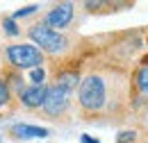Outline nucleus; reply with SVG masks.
I'll list each match as a JSON object with an SVG mask.
<instances>
[{
    "label": "nucleus",
    "mask_w": 148,
    "mask_h": 143,
    "mask_svg": "<svg viewBox=\"0 0 148 143\" xmlns=\"http://www.w3.org/2000/svg\"><path fill=\"white\" fill-rule=\"evenodd\" d=\"M107 102V84L100 75H87L82 77L80 82V89H77V105L84 109V111H100Z\"/></svg>",
    "instance_id": "1"
},
{
    "label": "nucleus",
    "mask_w": 148,
    "mask_h": 143,
    "mask_svg": "<svg viewBox=\"0 0 148 143\" xmlns=\"http://www.w3.org/2000/svg\"><path fill=\"white\" fill-rule=\"evenodd\" d=\"M2 27H5V32H7L9 36H18V34H21L18 23H16L12 16H9V18H2Z\"/></svg>",
    "instance_id": "11"
},
{
    "label": "nucleus",
    "mask_w": 148,
    "mask_h": 143,
    "mask_svg": "<svg viewBox=\"0 0 148 143\" xmlns=\"http://www.w3.org/2000/svg\"><path fill=\"white\" fill-rule=\"evenodd\" d=\"M80 75L75 71H59L55 75V86H59V89H64L66 93H73L75 86H80Z\"/></svg>",
    "instance_id": "8"
},
{
    "label": "nucleus",
    "mask_w": 148,
    "mask_h": 143,
    "mask_svg": "<svg viewBox=\"0 0 148 143\" xmlns=\"http://www.w3.org/2000/svg\"><path fill=\"white\" fill-rule=\"evenodd\" d=\"M141 64H144V66H148V57H144V59H141Z\"/></svg>",
    "instance_id": "15"
},
{
    "label": "nucleus",
    "mask_w": 148,
    "mask_h": 143,
    "mask_svg": "<svg viewBox=\"0 0 148 143\" xmlns=\"http://www.w3.org/2000/svg\"><path fill=\"white\" fill-rule=\"evenodd\" d=\"M34 12H39V5H27V7L16 9V12L12 14V18H14V20H18V18H25V16H30V14H34Z\"/></svg>",
    "instance_id": "12"
},
{
    "label": "nucleus",
    "mask_w": 148,
    "mask_h": 143,
    "mask_svg": "<svg viewBox=\"0 0 148 143\" xmlns=\"http://www.w3.org/2000/svg\"><path fill=\"white\" fill-rule=\"evenodd\" d=\"M5 57L9 61L12 68L16 71H23V68H41L46 54L39 50L34 43H12L5 48Z\"/></svg>",
    "instance_id": "3"
},
{
    "label": "nucleus",
    "mask_w": 148,
    "mask_h": 143,
    "mask_svg": "<svg viewBox=\"0 0 148 143\" xmlns=\"http://www.w3.org/2000/svg\"><path fill=\"white\" fill-rule=\"evenodd\" d=\"M0 143H2V139H0Z\"/></svg>",
    "instance_id": "16"
},
{
    "label": "nucleus",
    "mask_w": 148,
    "mask_h": 143,
    "mask_svg": "<svg viewBox=\"0 0 148 143\" xmlns=\"http://www.w3.org/2000/svg\"><path fill=\"white\" fill-rule=\"evenodd\" d=\"M146 123H148V121H146Z\"/></svg>",
    "instance_id": "17"
},
{
    "label": "nucleus",
    "mask_w": 148,
    "mask_h": 143,
    "mask_svg": "<svg viewBox=\"0 0 148 143\" xmlns=\"http://www.w3.org/2000/svg\"><path fill=\"white\" fill-rule=\"evenodd\" d=\"M134 82H137V89L141 95H148V66H141L137 75H134Z\"/></svg>",
    "instance_id": "9"
},
{
    "label": "nucleus",
    "mask_w": 148,
    "mask_h": 143,
    "mask_svg": "<svg viewBox=\"0 0 148 143\" xmlns=\"http://www.w3.org/2000/svg\"><path fill=\"white\" fill-rule=\"evenodd\" d=\"M46 93H48V84H41V86H25L23 93L18 95L21 105L25 109H41L46 102Z\"/></svg>",
    "instance_id": "6"
},
{
    "label": "nucleus",
    "mask_w": 148,
    "mask_h": 143,
    "mask_svg": "<svg viewBox=\"0 0 148 143\" xmlns=\"http://www.w3.org/2000/svg\"><path fill=\"white\" fill-rule=\"evenodd\" d=\"M30 77H32V84H34V86H41L43 80H46V71H43V66H41V68H32V71H30Z\"/></svg>",
    "instance_id": "13"
},
{
    "label": "nucleus",
    "mask_w": 148,
    "mask_h": 143,
    "mask_svg": "<svg viewBox=\"0 0 148 143\" xmlns=\"http://www.w3.org/2000/svg\"><path fill=\"white\" fill-rule=\"evenodd\" d=\"M27 36L32 39V43H34L43 54H62L66 50V46H69L66 36L62 34V32H57V30H50L46 23L32 25V27L27 30Z\"/></svg>",
    "instance_id": "2"
},
{
    "label": "nucleus",
    "mask_w": 148,
    "mask_h": 143,
    "mask_svg": "<svg viewBox=\"0 0 148 143\" xmlns=\"http://www.w3.org/2000/svg\"><path fill=\"white\" fill-rule=\"evenodd\" d=\"M69 107H71V93H66L64 89L50 84V86H48V93H46V102H43L41 109H43L48 116L59 118V116H64V114L69 111Z\"/></svg>",
    "instance_id": "4"
},
{
    "label": "nucleus",
    "mask_w": 148,
    "mask_h": 143,
    "mask_svg": "<svg viewBox=\"0 0 148 143\" xmlns=\"http://www.w3.org/2000/svg\"><path fill=\"white\" fill-rule=\"evenodd\" d=\"M12 98H14V93H12V89H9L7 80L0 77V109L9 107V105H12Z\"/></svg>",
    "instance_id": "10"
},
{
    "label": "nucleus",
    "mask_w": 148,
    "mask_h": 143,
    "mask_svg": "<svg viewBox=\"0 0 148 143\" xmlns=\"http://www.w3.org/2000/svg\"><path fill=\"white\" fill-rule=\"evenodd\" d=\"M73 14H75V9H73V5H71V2H59V5H55V7L46 14L43 23H46L50 30L62 32L64 27H69V25H71Z\"/></svg>",
    "instance_id": "5"
},
{
    "label": "nucleus",
    "mask_w": 148,
    "mask_h": 143,
    "mask_svg": "<svg viewBox=\"0 0 148 143\" xmlns=\"http://www.w3.org/2000/svg\"><path fill=\"white\" fill-rule=\"evenodd\" d=\"M9 134L16 136V139H46L48 136V129L46 127H37V125H27V123H16V125L9 127Z\"/></svg>",
    "instance_id": "7"
},
{
    "label": "nucleus",
    "mask_w": 148,
    "mask_h": 143,
    "mask_svg": "<svg viewBox=\"0 0 148 143\" xmlns=\"http://www.w3.org/2000/svg\"><path fill=\"white\" fill-rule=\"evenodd\" d=\"M82 143H98L96 139H91L89 134H82Z\"/></svg>",
    "instance_id": "14"
}]
</instances>
